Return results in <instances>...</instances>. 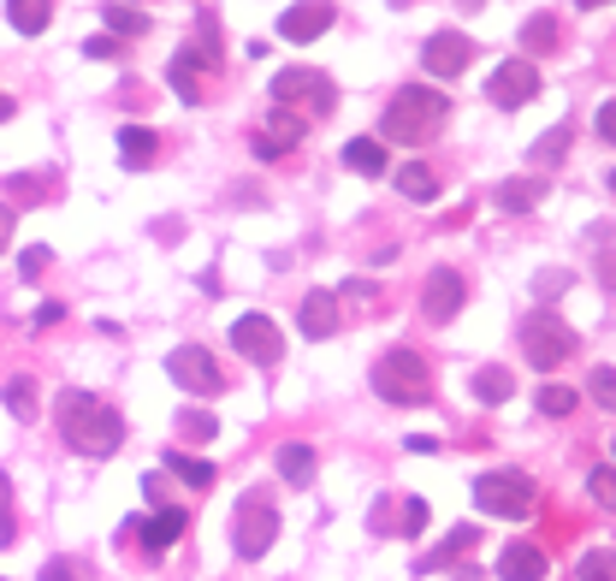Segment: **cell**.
Instances as JSON below:
<instances>
[{
    "label": "cell",
    "mask_w": 616,
    "mask_h": 581,
    "mask_svg": "<svg viewBox=\"0 0 616 581\" xmlns=\"http://www.w3.org/2000/svg\"><path fill=\"white\" fill-rule=\"evenodd\" d=\"M332 297H338V303H373V285H368V279H350L345 290H332Z\"/></svg>",
    "instance_id": "cell-41"
},
{
    "label": "cell",
    "mask_w": 616,
    "mask_h": 581,
    "mask_svg": "<svg viewBox=\"0 0 616 581\" xmlns=\"http://www.w3.org/2000/svg\"><path fill=\"white\" fill-rule=\"evenodd\" d=\"M421 528H427V504H421V499H403V510H398V534L415 540Z\"/></svg>",
    "instance_id": "cell-36"
},
{
    "label": "cell",
    "mask_w": 616,
    "mask_h": 581,
    "mask_svg": "<svg viewBox=\"0 0 616 581\" xmlns=\"http://www.w3.org/2000/svg\"><path fill=\"white\" fill-rule=\"evenodd\" d=\"M297 327L308 338H332L338 333V297H332V290H308L302 309H297Z\"/></svg>",
    "instance_id": "cell-18"
},
{
    "label": "cell",
    "mask_w": 616,
    "mask_h": 581,
    "mask_svg": "<svg viewBox=\"0 0 616 581\" xmlns=\"http://www.w3.org/2000/svg\"><path fill=\"white\" fill-rule=\"evenodd\" d=\"M510 391H516L510 368H481V374H474V398H481V404H504Z\"/></svg>",
    "instance_id": "cell-28"
},
{
    "label": "cell",
    "mask_w": 616,
    "mask_h": 581,
    "mask_svg": "<svg viewBox=\"0 0 616 581\" xmlns=\"http://www.w3.org/2000/svg\"><path fill=\"white\" fill-rule=\"evenodd\" d=\"M338 12L332 7H290L285 19H279V37L285 42H315V37H327Z\"/></svg>",
    "instance_id": "cell-17"
},
{
    "label": "cell",
    "mask_w": 616,
    "mask_h": 581,
    "mask_svg": "<svg viewBox=\"0 0 616 581\" xmlns=\"http://www.w3.org/2000/svg\"><path fill=\"white\" fill-rule=\"evenodd\" d=\"M290 101H302L308 119H327L332 113V83L320 72H308V65H285V72H273V108H290Z\"/></svg>",
    "instance_id": "cell-7"
},
{
    "label": "cell",
    "mask_w": 616,
    "mask_h": 581,
    "mask_svg": "<svg viewBox=\"0 0 616 581\" xmlns=\"http://www.w3.org/2000/svg\"><path fill=\"white\" fill-rule=\"evenodd\" d=\"M345 166H350V173H362V179H380L386 173V149L373 143V136H350V143H345Z\"/></svg>",
    "instance_id": "cell-22"
},
{
    "label": "cell",
    "mask_w": 616,
    "mask_h": 581,
    "mask_svg": "<svg viewBox=\"0 0 616 581\" xmlns=\"http://www.w3.org/2000/svg\"><path fill=\"white\" fill-rule=\"evenodd\" d=\"M598 279H605V290L616 297V255H598Z\"/></svg>",
    "instance_id": "cell-44"
},
{
    "label": "cell",
    "mask_w": 616,
    "mask_h": 581,
    "mask_svg": "<svg viewBox=\"0 0 616 581\" xmlns=\"http://www.w3.org/2000/svg\"><path fill=\"white\" fill-rule=\"evenodd\" d=\"M474 540H481V534H474V528H451V540H444L439 552H427V558L415 563V570L427 575V570H444V563H451V558H469V552H474Z\"/></svg>",
    "instance_id": "cell-23"
},
{
    "label": "cell",
    "mask_w": 616,
    "mask_h": 581,
    "mask_svg": "<svg viewBox=\"0 0 616 581\" xmlns=\"http://www.w3.org/2000/svg\"><path fill=\"white\" fill-rule=\"evenodd\" d=\"M184 528H191V517H184L178 504H166V510H154L148 522H131V534H143V552H166V546L184 540Z\"/></svg>",
    "instance_id": "cell-15"
},
{
    "label": "cell",
    "mask_w": 616,
    "mask_h": 581,
    "mask_svg": "<svg viewBox=\"0 0 616 581\" xmlns=\"http://www.w3.org/2000/svg\"><path fill=\"white\" fill-rule=\"evenodd\" d=\"M587 391H593L605 409H616V368H593V374H587Z\"/></svg>",
    "instance_id": "cell-37"
},
{
    "label": "cell",
    "mask_w": 616,
    "mask_h": 581,
    "mask_svg": "<svg viewBox=\"0 0 616 581\" xmlns=\"http://www.w3.org/2000/svg\"><path fill=\"white\" fill-rule=\"evenodd\" d=\"M308 136V119L302 113H285V108H273L267 113V125L255 131V161H285L290 149H297Z\"/></svg>",
    "instance_id": "cell-11"
},
{
    "label": "cell",
    "mask_w": 616,
    "mask_h": 581,
    "mask_svg": "<svg viewBox=\"0 0 616 581\" xmlns=\"http://www.w3.org/2000/svg\"><path fill=\"white\" fill-rule=\"evenodd\" d=\"M0 119H12V95H0Z\"/></svg>",
    "instance_id": "cell-47"
},
{
    "label": "cell",
    "mask_w": 616,
    "mask_h": 581,
    "mask_svg": "<svg viewBox=\"0 0 616 581\" xmlns=\"http://www.w3.org/2000/svg\"><path fill=\"white\" fill-rule=\"evenodd\" d=\"M7 237H12V208L0 202V249H7Z\"/></svg>",
    "instance_id": "cell-46"
},
{
    "label": "cell",
    "mask_w": 616,
    "mask_h": 581,
    "mask_svg": "<svg viewBox=\"0 0 616 581\" xmlns=\"http://www.w3.org/2000/svg\"><path fill=\"white\" fill-rule=\"evenodd\" d=\"M154 155H161V136H154L148 125H125V131H119V161H125V166L143 173V166H154Z\"/></svg>",
    "instance_id": "cell-20"
},
{
    "label": "cell",
    "mask_w": 616,
    "mask_h": 581,
    "mask_svg": "<svg viewBox=\"0 0 616 581\" xmlns=\"http://www.w3.org/2000/svg\"><path fill=\"white\" fill-rule=\"evenodd\" d=\"M166 374H173V386H184L191 398H214V391H226V374H219L214 350H202V345H178L173 356H166Z\"/></svg>",
    "instance_id": "cell-8"
},
{
    "label": "cell",
    "mask_w": 616,
    "mask_h": 581,
    "mask_svg": "<svg viewBox=\"0 0 616 581\" xmlns=\"http://www.w3.org/2000/svg\"><path fill=\"white\" fill-rule=\"evenodd\" d=\"M581 581H616V552H587L581 558Z\"/></svg>",
    "instance_id": "cell-35"
},
{
    "label": "cell",
    "mask_w": 616,
    "mask_h": 581,
    "mask_svg": "<svg viewBox=\"0 0 616 581\" xmlns=\"http://www.w3.org/2000/svg\"><path fill=\"white\" fill-rule=\"evenodd\" d=\"M232 345L249 356V363H261V368H273L279 363V350H285V338H279V327H273L267 315H244L232 327Z\"/></svg>",
    "instance_id": "cell-13"
},
{
    "label": "cell",
    "mask_w": 616,
    "mask_h": 581,
    "mask_svg": "<svg viewBox=\"0 0 616 581\" xmlns=\"http://www.w3.org/2000/svg\"><path fill=\"white\" fill-rule=\"evenodd\" d=\"M101 19H107V37H143L148 30V12L143 7H101Z\"/></svg>",
    "instance_id": "cell-25"
},
{
    "label": "cell",
    "mask_w": 616,
    "mask_h": 581,
    "mask_svg": "<svg viewBox=\"0 0 616 581\" xmlns=\"http://www.w3.org/2000/svg\"><path fill=\"white\" fill-rule=\"evenodd\" d=\"M540 95V65L534 60H504L486 83V101L492 108H522V101Z\"/></svg>",
    "instance_id": "cell-9"
},
{
    "label": "cell",
    "mask_w": 616,
    "mask_h": 581,
    "mask_svg": "<svg viewBox=\"0 0 616 581\" xmlns=\"http://www.w3.org/2000/svg\"><path fill=\"white\" fill-rule=\"evenodd\" d=\"M545 202V179H510V184H499V208L504 214H534Z\"/></svg>",
    "instance_id": "cell-21"
},
{
    "label": "cell",
    "mask_w": 616,
    "mask_h": 581,
    "mask_svg": "<svg viewBox=\"0 0 616 581\" xmlns=\"http://www.w3.org/2000/svg\"><path fill=\"white\" fill-rule=\"evenodd\" d=\"M469 60H474V42L462 37V30H433L427 48H421V65L433 78H462V72H469Z\"/></svg>",
    "instance_id": "cell-10"
},
{
    "label": "cell",
    "mask_w": 616,
    "mask_h": 581,
    "mask_svg": "<svg viewBox=\"0 0 616 581\" xmlns=\"http://www.w3.org/2000/svg\"><path fill=\"white\" fill-rule=\"evenodd\" d=\"M522 48H527V54H540V48L552 54V48H557V19H552V12H534V19L522 24Z\"/></svg>",
    "instance_id": "cell-27"
},
{
    "label": "cell",
    "mask_w": 616,
    "mask_h": 581,
    "mask_svg": "<svg viewBox=\"0 0 616 581\" xmlns=\"http://www.w3.org/2000/svg\"><path fill=\"white\" fill-rule=\"evenodd\" d=\"M54 421H60V439L83 457H107V451L125 446V416H119L113 404H101L95 391L65 386L60 404H54Z\"/></svg>",
    "instance_id": "cell-1"
},
{
    "label": "cell",
    "mask_w": 616,
    "mask_h": 581,
    "mask_svg": "<svg viewBox=\"0 0 616 581\" xmlns=\"http://www.w3.org/2000/svg\"><path fill=\"white\" fill-rule=\"evenodd\" d=\"M373 391H380L386 404L421 409V404H433V368H427V356H421V350L391 345L380 363H373Z\"/></svg>",
    "instance_id": "cell-3"
},
{
    "label": "cell",
    "mask_w": 616,
    "mask_h": 581,
    "mask_svg": "<svg viewBox=\"0 0 616 581\" xmlns=\"http://www.w3.org/2000/svg\"><path fill=\"white\" fill-rule=\"evenodd\" d=\"M587 492H593L598 510H610V517H616V469H593L587 475Z\"/></svg>",
    "instance_id": "cell-33"
},
{
    "label": "cell",
    "mask_w": 616,
    "mask_h": 581,
    "mask_svg": "<svg viewBox=\"0 0 616 581\" xmlns=\"http://www.w3.org/2000/svg\"><path fill=\"white\" fill-rule=\"evenodd\" d=\"M7 19L19 24L24 37H42L48 19H54V7H48V0H12V7H7Z\"/></svg>",
    "instance_id": "cell-24"
},
{
    "label": "cell",
    "mask_w": 616,
    "mask_h": 581,
    "mask_svg": "<svg viewBox=\"0 0 616 581\" xmlns=\"http://www.w3.org/2000/svg\"><path fill=\"white\" fill-rule=\"evenodd\" d=\"M19 540V522H12V481L0 475V546Z\"/></svg>",
    "instance_id": "cell-38"
},
{
    "label": "cell",
    "mask_w": 616,
    "mask_h": 581,
    "mask_svg": "<svg viewBox=\"0 0 616 581\" xmlns=\"http://www.w3.org/2000/svg\"><path fill=\"white\" fill-rule=\"evenodd\" d=\"M166 469L178 475L184 487H214V463H202V457H184V451H166Z\"/></svg>",
    "instance_id": "cell-30"
},
{
    "label": "cell",
    "mask_w": 616,
    "mask_h": 581,
    "mask_svg": "<svg viewBox=\"0 0 616 581\" xmlns=\"http://www.w3.org/2000/svg\"><path fill=\"white\" fill-rule=\"evenodd\" d=\"M42 581H90V563H78V558H48V563H42Z\"/></svg>",
    "instance_id": "cell-34"
},
{
    "label": "cell",
    "mask_w": 616,
    "mask_h": 581,
    "mask_svg": "<svg viewBox=\"0 0 616 581\" xmlns=\"http://www.w3.org/2000/svg\"><path fill=\"white\" fill-rule=\"evenodd\" d=\"M54 320H65V309H60V303H42V309H37V327H54Z\"/></svg>",
    "instance_id": "cell-45"
},
{
    "label": "cell",
    "mask_w": 616,
    "mask_h": 581,
    "mask_svg": "<svg viewBox=\"0 0 616 581\" xmlns=\"http://www.w3.org/2000/svg\"><path fill=\"white\" fill-rule=\"evenodd\" d=\"M474 504H481L486 517H534L540 487H534V475H522V469H492L474 481Z\"/></svg>",
    "instance_id": "cell-4"
},
{
    "label": "cell",
    "mask_w": 616,
    "mask_h": 581,
    "mask_svg": "<svg viewBox=\"0 0 616 581\" xmlns=\"http://www.w3.org/2000/svg\"><path fill=\"white\" fill-rule=\"evenodd\" d=\"M83 54H90V60H113L119 42H113V37H90V42H83Z\"/></svg>",
    "instance_id": "cell-42"
},
{
    "label": "cell",
    "mask_w": 616,
    "mask_h": 581,
    "mask_svg": "<svg viewBox=\"0 0 616 581\" xmlns=\"http://www.w3.org/2000/svg\"><path fill=\"white\" fill-rule=\"evenodd\" d=\"M598 136H605V143H616V101H605V108H598Z\"/></svg>",
    "instance_id": "cell-43"
},
{
    "label": "cell",
    "mask_w": 616,
    "mask_h": 581,
    "mask_svg": "<svg viewBox=\"0 0 616 581\" xmlns=\"http://www.w3.org/2000/svg\"><path fill=\"white\" fill-rule=\"evenodd\" d=\"M208 65H214L208 48H196V42H184V48H178L173 65H166V78H173L178 101H202V72H208Z\"/></svg>",
    "instance_id": "cell-14"
},
{
    "label": "cell",
    "mask_w": 616,
    "mask_h": 581,
    "mask_svg": "<svg viewBox=\"0 0 616 581\" xmlns=\"http://www.w3.org/2000/svg\"><path fill=\"white\" fill-rule=\"evenodd\" d=\"M444 119H451V101H444L439 90H421V83H409V90L391 95L380 131H386V143L421 149V143H433V136L444 131Z\"/></svg>",
    "instance_id": "cell-2"
},
{
    "label": "cell",
    "mask_w": 616,
    "mask_h": 581,
    "mask_svg": "<svg viewBox=\"0 0 616 581\" xmlns=\"http://www.w3.org/2000/svg\"><path fill=\"white\" fill-rule=\"evenodd\" d=\"M499 575L504 581H545V552L534 540H510L499 552Z\"/></svg>",
    "instance_id": "cell-16"
},
{
    "label": "cell",
    "mask_w": 616,
    "mask_h": 581,
    "mask_svg": "<svg viewBox=\"0 0 616 581\" xmlns=\"http://www.w3.org/2000/svg\"><path fill=\"white\" fill-rule=\"evenodd\" d=\"M42 267H48V249H42V244L19 255V273H24V279H42Z\"/></svg>",
    "instance_id": "cell-40"
},
{
    "label": "cell",
    "mask_w": 616,
    "mask_h": 581,
    "mask_svg": "<svg viewBox=\"0 0 616 581\" xmlns=\"http://www.w3.org/2000/svg\"><path fill=\"white\" fill-rule=\"evenodd\" d=\"M569 143H575V131H569V125H557L552 136H540V143H534V161H545V166H557L563 155H569Z\"/></svg>",
    "instance_id": "cell-32"
},
{
    "label": "cell",
    "mask_w": 616,
    "mask_h": 581,
    "mask_svg": "<svg viewBox=\"0 0 616 581\" xmlns=\"http://www.w3.org/2000/svg\"><path fill=\"white\" fill-rule=\"evenodd\" d=\"M315 469H320V457H315L308 439H285V446H279V475L290 487H308V481H315Z\"/></svg>",
    "instance_id": "cell-19"
},
{
    "label": "cell",
    "mask_w": 616,
    "mask_h": 581,
    "mask_svg": "<svg viewBox=\"0 0 616 581\" xmlns=\"http://www.w3.org/2000/svg\"><path fill=\"white\" fill-rule=\"evenodd\" d=\"M534 404H540V416H575L581 391H569V386H557V380H552V386H540V398H534Z\"/></svg>",
    "instance_id": "cell-31"
},
{
    "label": "cell",
    "mask_w": 616,
    "mask_h": 581,
    "mask_svg": "<svg viewBox=\"0 0 616 581\" xmlns=\"http://www.w3.org/2000/svg\"><path fill=\"white\" fill-rule=\"evenodd\" d=\"M398 191H403V196H415V202H433V196H439V179L427 173L421 161H403V173H398Z\"/></svg>",
    "instance_id": "cell-26"
},
{
    "label": "cell",
    "mask_w": 616,
    "mask_h": 581,
    "mask_svg": "<svg viewBox=\"0 0 616 581\" xmlns=\"http://www.w3.org/2000/svg\"><path fill=\"white\" fill-rule=\"evenodd\" d=\"M610 191H616V173H610Z\"/></svg>",
    "instance_id": "cell-48"
},
{
    "label": "cell",
    "mask_w": 616,
    "mask_h": 581,
    "mask_svg": "<svg viewBox=\"0 0 616 581\" xmlns=\"http://www.w3.org/2000/svg\"><path fill=\"white\" fill-rule=\"evenodd\" d=\"M273 540H279V510H273L261 492H244V499H237V517H232L237 558H261Z\"/></svg>",
    "instance_id": "cell-6"
},
{
    "label": "cell",
    "mask_w": 616,
    "mask_h": 581,
    "mask_svg": "<svg viewBox=\"0 0 616 581\" xmlns=\"http://www.w3.org/2000/svg\"><path fill=\"white\" fill-rule=\"evenodd\" d=\"M178 434H184V439H214V416H202V409H184V416H178Z\"/></svg>",
    "instance_id": "cell-39"
},
{
    "label": "cell",
    "mask_w": 616,
    "mask_h": 581,
    "mask_svg": "<svg viewBox=\"0 0 616 581\" xmlns=\"http://www.w3.org/2000/svg\"><path fill=\"white\" fill-rule=\"evenodd\" d=\"M462 297H469V285H462V273H451V267H433L427 273V285H421V315L427 320H456L462 315Z\"/></svg>",
    "instance_id": "cell-12"
},
{
    "label": "cell",
    "mask_w": 616,
    "mask_h": 581,
    "mask_svg": "<svg viewBox=\"0 0 616 581\" xmlns=\"http://www.w3.org/2000/svg\"><path fill=\"white\" fill-rule=\"evenodd\" d=\"M516 338H522V356L534 368H563L575 356V333L563 327V315H552V309H534V315L522 320Z\"/></svg>",
    "instance_id": "cell-5"
},
{
    "label": "cell",
    "mask_w": 616,
    "mask_h": 581,
    "mask_svg": "<svg viewBox=\"0 0 616 581\" xmlns=\"http://www.w3.org/2000/svg\"><path fill=\"white\" fill-rule=\"evenodd\" d=\"M7 409H12V416H19V421H37V380H30V374H19V380H7Z\"/></svg>",
    "instance_id": "cell-29"
}]
</instances>
